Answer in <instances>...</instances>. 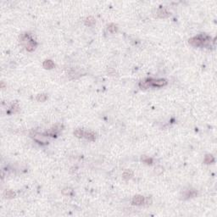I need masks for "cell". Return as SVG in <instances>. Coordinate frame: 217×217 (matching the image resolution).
<instances>
[{
  "label": "cell",
  "instance_id": "7c38bea8",
  "mask_svg": "<svg viewBox=\"0 0 217 217\" xmlns=\"http://www.w3.org/2000/svg\"><path fill=\"white\" fill-rule=\"evenodd\" d=\"M4 196L7 198H13L15 197V193H14L12 190H8L4 193Z\"/></svg>",
  "mask_w": 217,
  "mask_h": 217
},
{
  "label": "cell",
  "instance_id": "30bf717a",
  "mask_svg": "<svg viewBox=\"0 0 217 217\" xmlns=\"http://www.w3.org/2000/svg\"><path fill=\"white\" fill-rule=\"evenodd\" d=\"M85 24L86 25V26H93V25L95 24V20L93 19V17L92 16H89L85 20Z\"/></svg>",
  "mask_w": 217,
  "mask_h": 217
},
{
  "label": "cell",
  "instance_id": "277c9868",
  "mask_svg": "<svg viewBox=\"0 0 217 217\" xmlns=\"http://www.w3.org/2000/svg\"><path fill=\"white\" fill-rule=\"evenodd\" d=\"M43 67L45 68V69H53V68L54 67V64L52 60H49V59H47V60H45L44 62H43Z\"/></svg>",
  "mask_w": 217,
  "mask_h": 217
},
{
  "label": "cell",
  "instance_id": "ba28073f",
  "mask_svg": "<svg viewBox=\"0 0 217 217\" xmlns=\"http://www.w3.org/2000/svg\"><path fill=\"white\" fill-rule=\"evenodd\" d=\"M84 137L90 141L95 140V134L92 132H84Z\"/></svg>",
  "mask_w": 217,
  "mask_h": 217
},
{
  "label": "cell",
  "instance_id": "7a4b0ae2",
  "mask_svg": "<svg viewBox=\"0 0 217 217\" xmlns=\"http://www.w3.org/2000/svg\"><path fill=\"white\" fill-rule=\"evenodd\" d=\"M144 199L145 198H143V196L137 195L132 198V204L135 205H141V204H144Z\"/></svg>",
  "mask_w": 217,
  "mask_h": 217
},
{
  "label": "cell",
  "instance_id": "9a60e30c",
  "mask_svg": "<svg viewBox=\"0 0 217 217\" xmlns=\"http://www.w3.org/2000/svg\"><path fill=\"white\" fill-rule=\"evenodd\" d=\"M117 26H116V25H115V24H109V26H108V30L109 31H110V32H112V33H114V32H115V31H117Z\"/></svg>",
  "mask_w": 217,
  "mask_h": 217
},
{
  "label": "cell",
  "instance_id": "5b68a950",
  "mask_svg": "<svg viewBox=\"0 0 217 217\" xmlns=\"http://www.w3.org/2000/svg\"><path fill=\"white\" fill-rule=\"evenodd\" d=\"M157 15H158L159 17L160 18H164V17H167L169 16V13L166 11L165 9H162L160 8L159 10H158V12H157Z\"/></svg>",
  "mask_w": 217,
  "mask_h": 217
},
{
  "label": "cell",
  "instance_id": "5bb4252c",
  "mask_svg": "<svg viewBox=\"0 0 217 217\" xmlns=\"http://www.w3.org/2000/svg\"><path fill=\"white\" fill-rule=\"evenodd\" d=\"M47 99H48V97L46 94H39L36 96V100H37L38 102H44V101H46Z\"/></svg>",
  "mask_w": 217,
  "mask_h": 217
},
{
  "label": "cell",
  "instance_id": "8fae6325",
  "mask_svg": "<svg viewBox=\"0 0 217 217\" xmlns=\"http://www.w3.org/2000/svg\"><path fill=\"white\" fill-rule=\"evenodd\" d=\"M214 161V159L212 155L208 154L205 156V158H204V163L205 164H211V163H213Z\"/></svg>",
  "mask_w": 217,
  "mask_h": 217
},
{
  "label": "cell",
  "instance_id": "8992f818",
  "mask_svg": "<svg viewBox=\"0 0 217 217\" xmlns=\"http://www.w3.org/2000/svg\"><path fill=\"white\" fill-rule=\"evenodd\" d=\"M196 195H197V192L194 190V189H192V190H188V191H187L186 193H184L185 198H193V197H195Z\"/></svg>",
  "mask_w": 217,
  "mask_h": 217
},
{
  "label": "cell",
  "instance_id": "ac0fdd59",
  "mask_svg": "<svg viewBox=\"0 0 217 217\" xmlns=\"http://www.w3.org/2000/svg\"><path fill=\"white\" fill-rule=\"evenodd\" d=\"M109 73L111 75V76H114V75H115V70H112V69H111V70H109Z\"/></svg>",
  "mask_w": 217,
  "mask_h": 217
},
{
  "label": "cell",
  "instance_id": "9c48e42d",
  "mask_svg": "<svg viewBox=\"0 0 217 217\" xmlns=\"http://www.w3.org/2000/svg\"><path fill=\"white\" fill-rule=\"evenodd\" d=\"M132 175H133V172H132V170H125L124 172H123V175H122V176H123V178H124V179L129 180V179H131V178H132Z\"/></svg>",
  "mask_w": 217,
  "mask_h": 217
},
{
  "label": "cell",
  "instance_id": "2e32d148",
  "mask_svg": "<svg viewBox=\"0 0 217 217\" xmlns=\"http://www.w3.org/2000/svg\"><path fill=\"white\" fill-rule=\"evenodd\" d=\"M142 160L148 164H151L153 163V159L151 158H149V157H147V156L142 157Z\"/></svg>",
  "mask_w": 217,
  "mask_h": 217
},
{
  "label": "cell",
  "instance_id": "4fadbf2b",
  "mask_svg": "<svg viewBox=\"0 0 217 217\" xmlns=\"http://www.w3.org/2000/svg\"><path fill=\"white\" fill-rule=\"evenodd\" d=\"M74 135L76 137V138H81L82 137H84V132L82 131L81 129H76V131L74 132Z\"/></svg>",
  "mask_w": 217,
  "mask_h": 217
},
{
  "label": "cell",
  "instance_id": "6da1fadb",
  "mask_svg": "<svg viewBox=\"0 0 217 217\" xmlns=\"http://www.w3.org/2000/svg\"><path fill=\"white\" fill-rule=\"evenodd\" d=\"M151 86H163L167 84V81L164 79H158V80H153L150 79Z\"/></svg>",
  "mask_w": 217,
  "mask_h": 217
},
{
  "label": "cell",
  "instance_id": "e0dca14e",
  "mask_svg": "<svg viewBox=\"0 0 217 217\" xmlns=\"http://www.w3.org/2000/svg\"><path fill=\"white\" fill-rule=\"evenodd\" d=\"M71 192H72L71 189H70V188H65V189H64V190L62 191V193L65 194V195H68V194H70V193H71Z\"/></svg>",
  "mask_w": 217,
  "mask_h": 217
},
{
  "label": "cell",
  "instance_id": "3957f363",
  "mask_svg": "<svg viewBox=\"0 0 217 217\" xmlns=\"http://www.w3.org/2000/svg\"><path fill=\"white\" fill-rule=\"evenodd\" d=\"M139 86H140V88H142V89H146V88H148L149 86H151L150 79L140 81V83H139Z\"/></svg>",
  "mask_w": 217,
  "mask_h": 217
},
{
  "label": "cell",
  "instance_id": "52a82bcc",
  "mask_svg": "<svg viewBox=\"0 0 217 217\" xmlns=\"http://www.w3.org/2000/svg\"><path fill=\"white\" fill-rule=\"evenodd\" d=\"M36 42H34V41L32 40L31 42H30L29 43H27V44L26 45V49L27 51L31 52L36 49Z\"/></svg>",
  "mask_w": 217,
  "mask_h": 217
}]
</instances>
